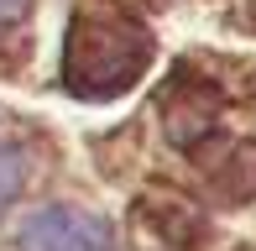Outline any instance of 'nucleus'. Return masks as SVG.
I'll return each instance as SVG.
<instances>
[{"label":"nucleus","instance_id":"f257e3e1","mask_svg":"<svg viewBox=\"0 0 256 251\" xmlns=\"http://www.w3.org/2000/svg\"><path fill=\"white\" fill-rule=\"evenodd\" d=\"M152 58V37L136 21L110 16V10H89L68 26V52H63V78L74 94L104 100L136 84V74Z\"/></svg>","mask_w":256,"mask_h":251},{"label":"nucleus","instance_id":"f03ea898","mask_svg":"<svg viewBox=\"0 0 256 251\" xmlns=\"http://www.w3.org/2000/svg\"><path fill=\"white\" fill-rule=\"evenodd\" d=\"M21 251H115V236H110V225H104L100 214L52 204V210H42V214L26 220Z\"/></svg>","mask_w":256,"mask_h":251},{"label":"nucleus","instance_id":"7ed1b4c3","mask_svg":"<svg viewBox=\"0 0 256 251\" xmlns=\"http://www.w3.org/2000/svg\"><path fill=\"white\" fill-rule=\"evenodd\" d=\"M21 184H26V152H21L16 142H6V136H0V210H6V204H16Z\"/></svg>","mask_w":256,"mask_h":251},{"label":"nucleus","instance_id":"20e7f679","mask_svg":"<svg viewBox=\"0 0 256 251\" xmlns=\"http://www.w3.org/2000/svg\"><path fill=\"white\" fill-rule=\"evenodd\" d=\"M21 16H26V0H0V26H10Z\"/></svg>","mask_w":256,"mask_h":251}]
</instances>
